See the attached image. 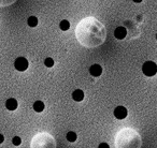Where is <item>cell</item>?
Segmentation results:
<instances>
[{"instance_id":"6da1fadb","label":"cell","mask_w":157,"mask_h":148,"mask_svg":"<svg viewBox=\"0 0 157 148\" xmlns=\"http://www.w3.org/2000/svg\"><path fill=\"white\" fill-rule=\"evenodd\" d=\"M75 33L78 41L86 47L101 45L107 37L105 26L94 17H86L81 20L78 24Z\"/></svg>"},{"instance_id":"7a4b0ae2","label":"cell","mask_w":157,"mask_h":148,"mask_svg":"<svg viewBox=\"0 0 157 148\" xmlns=\"http://www.w3.org/2000/svg\"><path fill=\"white\" fill-rule=\"evenodd\" d=\"M115 145L117 148H140L141 137L131 129H124L116 135Z\"/></svg>"},{"instance_id":"3957f363","label":"cell","mask_w":157,"mask_h":148,"mask_svg":"<svg viewBox=\"0 0 157 148\" xmlns=\"http://www.w3.org/2000/svg\"><path fill=\"white\" fill-rule=\"evenodd\" d=\"M33 148H55L56 143L53 136L48 133H40L33 137L31 143Z\"/></svg>"},{"instance_id":"277c9868","label":"cell","mask_w":157,"mask_h":148,"mask_svg":"<svg viewBox=\"0 0 157 148\" xmlns=\"http://www.w3.org/2000/svg\"><path fill=\"white\" fill-rule=\"evenodd\" d=\"M142 72L146 76H154L157 73V65L153 61H146L142 65Z\"/></svg>"},{"instance_id":"5b68a950","label":"cell","mask_w":157,"mask_h":148,"mask_svg":"<svg viewBox=\"0 0 157 148\" xmlns=\"http://www.w3.org/2000/svg\"><path fill=\"white\" fill-rule=\"evenodd\" d=\"M14 67L17 71H26L27 68H28V60L24 57H18L16 58L15 62H14Z\"/></svg>"},{"instance_id":"8992f818","label":"cell","mask_w":157,"mask_h":148,"mask_svg":"<svg viewBox=\"0 0 157 148\" xmlns=\"http://www.w3.org/2000/svg\"><path fill=\"white\" fill-rule=\"evenodd\" d=\"M127 114H128V112H127V109L124 106H117L114 109V116H115V118H117L120 120L126 118Z\"/></svg>"},{"instance_id":"52a82bcc","label":"cell","mask_w":157,"mask_h":148,"mask_svg":"<svg viewBox=\"0 0 157 148\" xmlns=\"http://www.w3.org/2000/svg\"><path fill=\"white\" fill-rule=\"evenodd\" d=\"M126 35H127V30L125 27H122V26L117 27V28L114 30V37H115L116 39L123 40L126 38Z\"/></svg>"},{"instance_id":"ba28073f","label":"cell","mask_w":157,"mask_h":148,"mask_svg":"<svg viewBox=\"0 0 157 148\" xmlns=\"http://www.w3.org/2000/svg\"><path fill=\"white\" fill-rule=\"evenodd\" d=\"M90 73L92 74L93 76L98 77V76H100L101 73H102V68L99 65H93L92 67L90 68Z\"/></svg>"},{"instance_id":"9c48e42d","label":"cell","mask_w":157,"mask_h":148,"mask_svg":"<svg viewBox=\"0 0 157 148\" xmlns=\"http://www.w3.org/2000/svg\"><path fill=\"white\" fill-rule=\"evenodd\" d=\"M6 107H7L9 111H15V109H17V101L13 98L8 99L7 102H6Z\"/></svg>"},{"instance_id":"30bf717a","label":"cell","mask_w":157,"mask_h":148,"mask_svg":"<svg viewBox=\"0 0 157 148\" xmlns=\"http://www.w3.org/2000/svg\"><path fill=\"white\" fill-rule=\"evenodd\" d=\"M72 99H73L74 101H76V102H81L84 99V92L82 91L81 89L74 90L73 94H72Z\"/></svg>"},{"instance_id":"8fae6325","label":"cell","mask_w":157,"mask_h":148,"mask_svg":"<svg viewBox=\"0 0 157 148\" xmlns=\"http://www.w3.org/2000/svg\"><path fill=\"white\" fill-rule=\"evenodd\" d=\"M33 109H35L37 113H41L44 109V103L42 101H36L33 103Z\"/></svg>"},{"instance_id":"7c38bea8","label":"cell","mask_w":157,"mask_h":148,"mask_svg":"<svg viewBox=\"0 0 157 148\" xmlns=\"http://www.w3.org/2000/svg\"><path fill=\"white\" fill-rule=\"evenodd\" d=\"M27 24L30 27H36L38 25V18L36 16H30L27 20Z\"/></svg>"},{"instance_id":"4fadbf2b","label":"cell","mask_w":157,"mask_h":148,"mask_svg":"<svg viewBox=\"0 0 157 148\" xmlns=\"http://www.w3.org/2000/svg\"><path fill=\"white\" fill-rule=\"evenodd\" d=\"M59 27H60V29L63 31H66V30H68V29L70 28V23L68 22V20H61V22H60V24H59Z\"/></svg>"},{"instance_id":"5bb4252c","label":"cell","mask_w":157,"mask_h":148,"mask_svg":"<svg viewBox=\"0 0 157 148\" xmlns=\"http://www.w3.org/2000/svg\"><path fill=\"white\" fill-rule=\"evenodd\" d=\"M67 139L69 142H75L76 141V134L74 132H72V131H70V132L67 133Z\"/></svg>"},{"instance_id":"9a60e30c","label":"cell","mask_w":157,"mask_h":148,"mask_svg":"<svg viewBox=\"0 0 157 148\" xmlns=\"http://www.w3.org/2000/svg\"><path fill=\"white\" fill-rule=\"evenodd\" d=\"M44 65L48 68H52L53 65H54V60H53L52 58H46L45 60H44Z\"/></svg>"},{"instance_id":"2e32d148","label":"cell","mask_w":157,"mask_h":148,"mask_svg":"<svg viewBox=\"0 0 157 148\" xmlns=\"http://www.w3.org/2000/svg\"><path fill=\"white\" fill-rule=\"evenodd\" d=\"M12 143H13V145L18 146V145H21V143H22V139H21V137H18V136H14L13 139H12Z\"/></svg>"},{"instance_id":"e0dca14e","label":"cell","mask_w":157,"mask_h":148,"mask_svg":"<svg viewBox=\"0 0 157 148\" xmlns=\"http://www.w3.org/2000/svg\"><path fill=\"white\" fill-rule=\"evenodd\" d=\"M98 148H110V146L108 145L107 143H101L100 145H99Z\"/></svg>"},{"instance_id":"ac0fdd59","label":"cell","mask_w":157,"mask_h":148,"mask_svg":"<svg viewBox=\"0 0 157 148\" xmlns=\"http://www.w3.org/2000/svg\"><path fill=\"white\" fill-rule=\"evenodd\" d=\"M3 141H5V137H3L2 134H0V144L3 143Z\"/></svg>"},{"instance_id":"d6986e66","label":"cell","mask_w":157,"mask_h":148,"mask_svg":"<svg viewBox=\"0 0 157 148\" xmlns=\"http://www.w3.org/2000/svg\"><path fill=\"white\" fill-rule=\"evenodd\" d=\"M133 2H136V3H140V2H142V0H132Z\"/></svg>"},{"instance_id":"ffe728a7","label":"cell","mask_w":157,"mask_h":148,"mask_svg":"<svg viewBox=\"0 0 157 148\" xmlns=\"http://www.w3.org/2000/svg\"><path fill=\"white\" fill-rule=\"evenodd\" d=\"M156 39H157V35H156Z\"/></svg>"}]
</instances>
